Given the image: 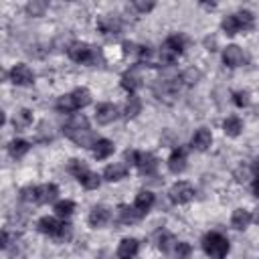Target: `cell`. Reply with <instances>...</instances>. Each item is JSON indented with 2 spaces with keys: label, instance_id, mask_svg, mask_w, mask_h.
<instances>
[{
  "label": "cell",
  "instance_id": "9c48e42d",
  "mask_svg": "<svg viewBox=\"0 0 259 259\" xmlns=\"http://www.w3.org/2000/svg\"><path fill=\"white\" fill-rule=\"evenodd\" d=\"M223 63L227 67H239L243 63V51L237 47V45H229L225 51H223Z\"/></svg>",
  "mask_w": 259,
  "mask_h": 259
},
{
  "label": "cell",
  "instance_id": "5b68a950",
  "mask_svg": "<svg viewBox=\"0 0 259 259\" xmlns=\"http://www.w3.org/2000/svg\"><path fill=\"white\" fill-rule=\"evenodd\" d=\"M32 79H34V75H32V71H30L28 65H22L20 63V65H14L12 71H10V81L14 85H30Z\"/></svg>",
  "mask_w": 259,
  "mask_h": 259
},
{
  "label": "cell",
  "instance_id": "e0dca14e",
  "mask_svg": "<svg viewBox=\"0 0 259 259\" xmlns=\"http://www.w3.org/2000/svg\"><path fill=\"white\" fill-rule=\"evenodd\" d=\"M152 204H154V194L150 192V190H142V192H138L136 194V200H134V206L144 214V212H148L150 208H152Z\"/></svg>",
  "mask_w": 259,
  "mask_h": 259
},
{
  "label": "cell",
  "instance_id": "d6986e66",
  "mask_svg": "<svg viewBox=\"0 0 259 259\" xmlns=\"http://www.w3.org/2000/svg\"><path fill=\"white\" fill-rule=\"evenodd\" d=\"M210 142H212V136H210V132L208 130H198L194 136H192V146L196 148V150H206L208 146H210Z\"/></svg>",
  "mask_w": 259,
  "mask_h": 259
},
{
  "label": "cell",
  "instance_id": "f1b7e54d",
  "mask_svg": "<svg viewBox=\"0 0 259 259\" xmlns=\"http://www.w3.org/2000/svg\"><path fill=\"white\" fill-rule=\"evenodd\" d=\"M164 47H168L172 53L180 55V53L184 51V38H182L180 34H170V36L164 40Z\"/></svg>",
  "mask_w": 259,
  "mask_h": 259
},
{
  "label": "cell",
  "instance_id": "ac0fdd59",
  "mask_svg": "<svg viewBox=\"0 0 259 259\" xmlns=\"http://www.w3.org/2000/svg\"><path fill=\"white\" fill-rule=\"evenodd\" d=\"M113 150H115L113 142H109V140H97V144H95V148H93V156H95L97 160H105L107 156L113 154Z\"/></svg>",
  "mask_w": 259,
  "mask_h": 259
},
{
  "label": "cell",
  "instance_id": "7a4b0ae2",
  "mask_svg": "<svg viewBox=\"0 0 259 259\" xmlns=\"http://www.w3.org/2000/svg\"><path fill=\"white\" fill-rule=\"evenodd\" d=\"M125 158L127 160H132L136 166H138V170L142 172V174H146V176H150V174H154L156 172V168H158V160L152 156V154H148V152H125Z\"/></svg>",
  "mask_w": 259,
  "mask_h": 259
},
{
  "label": "cell",
  "instance_id": "7402d4cb",
  "mask_svg": "<svg viewBox=\"0 0 259 259\" xmlns=\"http://www.w3.org/2000/svg\"><path fill=\"white\" fill-rule=\"evenodd\" d=\"M251 212L249 210H245V208H237L235 212H233V219H231V223H233V227L235 229H247L249 227V223H251Z\"/></svg>",
  "mask_w": 259,
  "mask_h": 259
},
{
  "label": "cell",
  "instance_id": "3957f363",
  "mask_svg": "<svg viewBox=\"0 0 259 259\" xmlns=\"http://www.w3.org/2000/svg\"><path fill=\"white\" fill-rule=\"evenodd\" d=\"M69 57H71L73 61H77V63L93 65V63H97L99 53H97L93 47L85 45V42H73V45L69 47Z\"/></svg>",
  "mask_w": 259,
  "mask_h": 259
},
{
  "label": "cell",
  "instance_id": "6da1fadb",
  "mask_svg": "<svg viewBox=\"0 0 259 259\" xmlns=\"http://www.w3.org/2000/svg\"><path fill=\"white\" fill-rule=\"evenodd\" d=\"M202 247L206 255H210V259H225V255L229 253V241L221 233H208L202 239Z\"/></svg>",
  "mask_w": 259,
  "mask_h": 259
},
{
  "label": "cell",
  "instance_id": "60d3db41",
  "mask_svg": "<svg viewBox=\"0 0 259 259\" xmlns=\"http://www.w3.org/2000/svg\"><path fill=\"white\" fill-rule=\"evenodd\" d=\"M20 198L26 200V202H28V200H36V188H30V186H28V188H22Z\"/></svg>",
  "mask_w": 259,
  "mask_h": 259
},
{
  "label": "cell",
  "instance_id": "836d02e7",
  "mask_svg": "<svg viewBox=\"0 0 259 259\" xmlns=\"http://www.w3.org/2000/svg\"><path fill=\"white\" fill-rule=\"evenodd\" d=\"M223 30L229 34V36H233V34H237V30H239V22H237V18H235V14H231V16H225L223 18Z\"/></svg>",
  "mask_w": 259,
  "mask_h": 259
},
{
  "label": "cell",
  "instance_id": "44dd1931",
  "mask_svg": "<svg viewBox=\"0 0 259 259\" xmlns=\"http://www.w3.org/2000/svg\"><path fill=\"white\" fill-rule=\"evenodd\" d=\"M71 140H73L75 144L83 146V148H95V144H97V138H95V134H93L91 130H83V132H79L77 136H73Z\"/></svg>",
  "mask_w": 259,
  "mask_h": 259
},
{
  "label": "cell",
  "instance_id": "74e56055",
  "mask_svg": "<svg viewBox=\"0 0 259 259\" xmlns=\"http://www.w3.org/2000/svg\"><path fill=\"white\" fill-rule=\"evenodd\" d=\"M233 101H235L237 107H245V105H249V93L247 91H235Z\"/></svg>",
  "mask_w": 259,
  "mask_h": 259
},
{
  "label": "cell",
  "instance_id": "4fadbf2b",
  "mask_svg": "<svg viewBox=\"0 0 259 259\" xmlns=\"http://www.w3.org/2000/svg\"><path fill=\"white\" fill-rule=\"evenodd\" d=\"M97 26H99V30H101L103 34H117L119 28H121V22H119V18H115V16H101V18L97 20Z\"/></svg>",
  "mask_w": 259,
  "mask_h": 259
},
{
  "label": "cell",
  "instance_id": "bcb514c9",
  "mask_svg": "<svg viewBox=\"0 0 259 259\" xmlns=\"http://www.w3.org/2000/svg\"><path fill=\"white\" fill-rule=\"evenodd\" d=\"M251 190H253V194H255V196L259 198V178H257V180L253 182V186H251Z\"/></svg>",
  "mask_w": 259,
  "mask_h": 259
},
{
  "label": "cell",
  "instance_id": "7dc6e473",
  "mask_svg": "<svg viewBox=\"0 0 259 259\" xmlns=\"http://www.w3.org/2000/svg\"><path fill=\"white\" fill-rule=\"evenodd\" d=\"M2 247H8V233H2Z\"/></svg>",
  "mask_w": 259,
  "mask_h": 259
},
{
  "label": "cell",
  "instance_id": "83f0119b",
  "mask_svg": "<svg viewBox=\"0 0 259 259\" xmlns=\"http://www.w3.org/2000/svg\"><path fill=\"white\" fill-rule=\"evenodd\" d=\"M140 109H142V101H140V97H138V95H130V99L125 101L123 113H125L127 117H136V115L140 113Z\"/></svg>",
  "mask_w": 259,
  "mask_h": 259
},
{
  "label": "cell",
  "instance_id": "e575fe53",
  "mask_svg": "<svg viewBox=\"0 0 259 259\" xmlns=\"http://www.w3.org/2000/svg\"><path fill=\"white\" fill-rule=\"evenodd\" d=\"M45 10H47V4L40 2V0H32V2L26 4V12H28L30 16H42Z\"/></svg>",
  "mask_w": 259,
  "mask_h": 259
},
{
  "label": "cell",
  "instance_id": "cb8c5ba5",
  "mask_svg": "<svg viewBox=\"0 0 259 259\" xmlns=\"http://www.w3.org/2000/svg\"><path fill=\"white\" fill-rule=\"evenodd\" d=\"M223 130H225V134L227 136H239L241 134V130H243V121L237 117V115H231V117H227L225 119V123H223Z\"/></svg>",
  "mask_w": 259,
  "mask_h": 259
},
{
  "label": "cell",
  "instance_id": "f6af8a7d",
  "mask_svg": "<svg viewBox=\"0 0 259 259\" xmlns=\"http://www.w3.org/2000/svg\"><path fill=\"white\" fill-rule=\"evenodd\" d=\"M123 51L125 53H136V45L134 42H123Z\"/></svg>",
  "mask_w": 259,
  "mask_h": 259
},
{
  "label": "cell",
  "instance_id": "d6a6232c",
  "mask_svg": "<svg viewBox=\"0 0 259 259\" xmlns=\"http://www.w3.org/2000/svg\"><path fill=\"white\" fill-rule=\"evenodd\" d=\"M73 210H75V202L73 200H59L55 204V212L59 217H69V214H73Z\"/></svg>",
  "mask_w": 259,
  "mask_h": 259
},
{
  "label": "cell",
  "instance_id": "f546056e",
  "mask_svg": "<svg viewBox=\"0 0 259 259\" xmlns=\"http://www.w3.org/2000/svg\"><path fill=\"white\" fill-rule=\"evenodd\" d=\"M71 95H73V99H75V103H77V109L89 105V101H91V93H89L85 87H77Z\"/></svg>",
  "mask_w": 259,
  "mask_h": 259
},
{
  "label": "cell",
  "instance_id": "4316f807",
  "mask_svg": "<svg viewBox=\"0 0 259 259\" xmlns=\"http://www.w3.org/2000/svg\"><path fill=\"white\" fill-rule=\"evenodd\" d=\"M77 180H79L87 190H95V188L99 186V182H101V178H99L95 172H91V170H87L85 174H81Z\"/></svg>",
  "mask_w": 259,
  "mask_h": 259
},
{
  "label": "cell",
  "instance_id": "52a82bcc",
  "mask_svg": "<svg viewBox=\"0 0 259 259\" xmlns=\"http://www.w3.org/2000/svg\"><path fill=\"white\" fill-rule=\"evenodd\" d=\"M117 117V109H115V105H111V103H99L97 107H95V119H97V123H111L113 119Z\"/></svg>",
  "mask_w": 259,
  "mask_h": 259
},
{
  "label": "cell",
  "instance_id": "8fae6325",
  "mask_svg": "<svg viewBox=\"0 0 259 259\" xmlns=\"http://www.w3.org/2000/svg\"><path fill=\"white\" fill-rule=\"evenodd\" d=\"M109 219H111V210L107 206H95L89 212V225L91 227H103L109 223Z\"/></svg>",
  "mask_w": 259,
  "mask_h": 259
},
{
  "label": "cell",
  "instance_id": "603a6c76",
  "mask_svg": "<svg viewBox=\"0 0 259 259\" xmlns=\"http://www.w3.org/2000/svg\"><path fill=\"white\" fill-rule=\"evenodd\" d=\"M12 123H14V127H16L18 132L26 130V127L32 123V111H30V109H20V111L14 115Z\"/></svg>",
  "mask_w": 259,
  "mask_h": 259
},
{
  "label": "cell",
  "instance_id": "8992f818",
  "mask_svg": "<svg viewBox=\"0 0 259 259\" xmlns=\"http://www.w3.org/2000/svg\"><path fill=\"white\" fill-rule=\"evenodd\" d=\"M83 130H89V121H87V117H85L83 113H75V115H71V119H69L67 125L63 127L65 136H69V138L77 136V134L83 132Z\"/></svg>",
  "mask_w": 259,
  "mask_h": 259
},
{
  "label": "cell",
  "instance_id": "b9f144b4",
  "mask_svg": "<svg viewBox=\"0 0 259 259\" xmlns=\"http://www.w3.org/2000/svg\"><path fill=\"white\" fill-rule=\"evenodd\" d=\"M249 172H251V170H247V168L239 166V168L235 170V178H237L239 182H245V180H247V176H249Z\"/></svg>",
  "mask_w": 259,
  "mask_h": 259
},
{
  "label": "cell",
  "instance_id": "30bf717a",
  "mask_svg": "<svg viewBox=\"0 0 259 259\" xmlns=\"http://www.w3.org/2000/svg\"><path fill=\"white\" fill-rule=\"evenodd\" d=\"M125 176H127V166L121 164V162H113L103 170V178L109 180V182H117V180H121Z\"/></svg>",
  "mask_w": 259,
  "mask_h": 259
},
{
  "label": "cell",
  "instance_id": "9a60e30c",
  "mask_svg": "<svg viewBox=\"0 0 259 259\" xmlns=\"http://www.w3.org/2000/svg\"><path fill=\"white\" fill-rule=\"evenodd\" d=\"M117 219L123 223V225H132V223H136V221H140L142 219V212L134 206H127V204H121L119 208H117Z\"/></svg>",
  "mask_w": 259,
  "mask_h": 259
},
{
  "label": "cell",
  "instance_id": "7c38bea8",
  "mask_svg": "<svg viewBox=\"0 0 259 259\" xmlns=\"http://www.w3.org/2000/svg\"><path fill=\"white\" fill-rule=\"evenodd\" d=\"M138 249H140V243L136 239H123L117 247V257L119 259H134L138 255Z\"/></svg>",
  "mask_w": 259,
  "mask_h": 259
},
{
  "label": "cell",
  "instance_id": "ab89813d",
  "mask_svg": "<svg viewBox=\"0 0 259 259\" xmlns=\"http://www.w3.org/2000/svg\"><path fill=\"white\" fill-rule=\"evenodd\" d=\"M132 6H134L138 12H150V10L154 8V2H140V0H136Z\"/></svg>",
  "mask_w": 259,
  "mask_h": 259
},
{
  "label": "cell",
  "instance_id": "2e32d148",
  "mask_svg": "<svg viewBox=\"0 0 259 259\" xmlns=\"http://www.w3.org/2000/svg\"><path fill=\"white\" fill-rule=\"evenodd\" d=\"M61 225H63V223H59L55 217H42V219L38 221V225H36V227H38V231H40V233L55 237V235H59Z\"/></svg>",
  "mask_w": 259,
  "mask_h": 259
},
{
  "label": "cell",
  "instance_id": "5bb4252c",
  "mask_svg": "<svg viewBox=\"0 0 259 259\" xmlns=\"http://www.w3.org/2000/svg\"><path fill=\"white\" fill-rule=\"evenodd\" d=\"M57 194H59V188L55 184H42V186L36 188V202L49 204V202H53L57 198Z\"/></svg>",
  "mask_w": 259,
  "mask_h": 259
},
{
  "label": "cell",
  "instance_id": "ba28073f",
  "mask_svg": "<svg viewBox=\"0 0 259 259\" xmlns=\"http://www.w3.org/2000/svg\"><path fill=\"white\" fill-rule=\"evenodd\" d=\"M168 168H170V172H174V174H180V172L186 168V150H184V148H176V150L170 154V158H168Z\"/></svg>",
  "mask_w": 259,
  "mask_h": 259
},
{
  "label": "cell",
  "instance_id": "ee69618b",
  "mask_svg": "<svg viewBox=\"0 0 259 259\" xmlns=\"http://www.w3.org/2000/svg\"><path fill=\"white\" fill-rule=\"evenodd\" d=\"M251 174H253L255 178H259V158L253 160V164H251Z\"/></svg>",
  "mask_w": 259,
  "mask_h": 259
},
{
  "label": "cell",
  "instance_id": "f35d334b",
  "mask_svg": "<svg viewBox=\"0 0 259 259\" xmlns=\"http://www.w3.org/2000/svg\"><path fill=\"white\" fill-rule=\"evenodd\" d=\"M190 245L188 243H178L176 245V249H174V253H176V259H186L188 255H190Z\"/></svg>",
  "mask_w": 259,
  "mask_h": 259
},
{
  "label": "cell",
  "instance_id": "484cf974",
  "mask_svg": "<svg viewBox=\"0 0 259 259\" xmlns=\"http://www.w3.org/2000/svg\"><path fill=\"white\" fill-rule=\"evenodd\" d=\"M176 245H178V241L174 239L172 233H166V231L160 233V237H158V247H160V251L170 253L172 249H176Z\"/></svg>",
  "mask_w": 259,
  "mask_h": 259
},
{
  "label": "cell",
  "instance_id": "d4e9b609",
  "mask_svg": "<svg viewBox=\"0 0 259 259\" xmlns=\"http://www.w3.org/2000/svg\"><path fill=\"white\" fill-rule=\"evenodd\" d=\"M28 150H30V144L24 142V140H12V142L8 144V152H10L12 158H22Z\"/></svg>",
  "mask_w": 259,
  "mask_h": 259
},
{
  "label": "cell",
  "instance_id": "7bdbcfd3",
  "mask_svg": "<svg viewBox=\"0 0 259 259\" xmlns=\"http://www.w3.org/2000/svg\"><path fill=\"white\" fill-rule=\"evenodd\" d=\"M57 237H61V239H69V237H71V225H69V223H63V225H61V231H59Z\"/></svg>",
  "mask_w": 259,
  "mask_h": 259
},
{
  "label": "cell",
  "instance_id": "277c9868",
  "mask_svg": "<svg viewBox=\"0 0 259 259\" xmlns=\"http://www.w3.org/2000/svg\"><path fill=\"white\" fill-rule=\"evenodd\" d=\"M170 200L174 204H184L188 202L192 196H194V188L188 184V182H176L172 188H170Z\"/></svg>",
  "mask_w": 259,
  "mask_h": 259
},
{
  "label": "cell",
  "instance_id": "ffe728a7",
  "mask_svg": "<svg viewBox=\"0 0 259 259\" xmlns=\"http://www.w3.org/2000/svg\"><path fill=\"white\" fill-rule=\"evenodd\" d=\"M140 85H142V79H140V75H138L136 71H130V73H125V75L121 77V87H123L125 91H130V95H134V91H136Z\"/></svg>",
  "mask_w": 259,
  "mask_h": 259
},
{
  "label": "cell",
  "instance_id": "8d00e7d4",
  "mask_svg": "<svg viewBox=\"0 0 259 259\" xmlns=\"http://www.w3.org/2000/svg\"><path fill=\"white\" fill-rule=\"evenodd\" d=\"M182 81H186L188 85H192V83H196L198 79H200V71H196V69H186L184 73H182V77H180Z\"/></svg>",
  "mask_w": 259,
  "mask_h": 259
},
{
  "label": "cell",
  "instance_id": "1f68e13d",
  "mask_svg": "<svg viewBox=\"0 0 259 259\" xmlns=\"http://www.w3.org/2000/svg\"><path fill=\"white\" fill-rule=\"evenodd\" d=\"M235 18H237V22H239V30H241V28H243V30H249V28L253 26V14H251L249 10L237 12Z\"/></svg>",
  "mask_w": 259,
  "mask_h": 259
},
{
  "label": "cell",
  "instance_id": "d590c367",
  "mask_svg": "<svg viewBox=\"0 0 259 259\" xmlns=\"http://www.w3.org/2000/svg\"><path fill=\"white\" fill-rule=\"evenodd\" d=\"M87 170H89V168H87V164H85L83 160H71V162H69V172L75 174L77 178H79L81 174H85Z\"/></svg>",
  "mask_w": 259,
  "mask_h": 259
},
{
  "label": "cell",
  "instance_id": "4dcf8cb0",
  "mask_svg": "<svg viewBox=\"0 0 259 259\" xmlns=\"http://www.w3.org/2000/svg\"><path fill=\"white\" fill-rule=\"evenodd\" d=\"M57 109H59V111H65V113L75 111V109H77V103H75L73 95H71V93H67V95L59 97V101H57Z\"/></svg>",
  "mask_w": 259,
  "mask_h": 259
}]
</instances>
